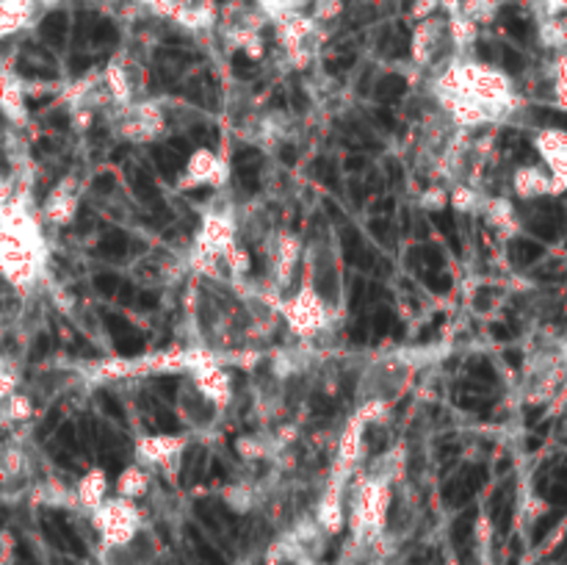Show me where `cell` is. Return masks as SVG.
<instances>
[{
    "mask_svg": "<svg viewBox=\"0 0 567 565\" xmlns=\"http://www.w3.org/2000/svg\"><path fill=\"white\" fill-rule=\"evenodd\" d=\"M434 97H468L484 106L495 122H503L515 111V86L512 78L482 61H452L434 81Z\"/></svg>",
    "mask_w": 567,
    "mask_h": 565,
    "instance_id": "1",
    "label": "cell"
},
{
    "mask_svg": "<svg viewBox=\"0 0 567 565\" xmlns=\"http://www.w3.org/2000/svg\"><path fill=\"white\" fill-rule=\"evenodd\" d=\"M277 313L285 322V328L291 330V336H296L299 341L319 338L330 325V308H327L324 297L319 294L316 283H313L310 272L291 297L280 299Z\"/></svg>",
    "mask_w": 567,
    "mask_h": 565,
    "instance_id": "2",
    "label": "cell"
},
{
    "mask_svg": "<svg viewBox=\"0 0 567 565\" xmlns=\"http://www.w3.org/2000/svg\"><path fill=\"white\" fill-rule=\"evenodd\" d=\"M391 510V479L388 477H357L354 505H352V535L357 540H373L385 530Z\"/></svg>",
    "mask_w": 567,
    "mask_h": 565,
    "instance_id": "3",
    "label": "cell"
},
{
    "mask_svg": "<svg viewBox=\"0 0 567 565\" xmlns=\"http://www.w3.org/2000/svg\"><path fill=\"white\" fill-rule=\"evenodd\" d=\"M89 516H92V524L100 535V543L108 551L128 549L136 540L139 530H142L139 505L131 499H122V496L105 499L103 505L97 510H92Z\"/></svg>",
    "mask_w": 567,
    "mask_h": 565,
    "instance_id": "4",
    "label": "cell"
},
{
    "mask_svg": "<svg viewBox=\"0 0 567 565\" xmlns=\"http://www.w3.org/2000/svg\"><path fill=\"white\" fill-rule=\"evenodd\" d=\"M116 134L131 145H153L166 134V114L153 100H134L119 108Z\"/></svg>",
    "mask_w": 567,
    "mask_h": 565,
    "instance_id": "5",
    "label": "cell"
},
{
    "mask_svg": "<svg viewBox=\"0 0 567 565\" xmlns=\"http://www.w3.org/2000/svg\"><path fill=\"white\" fill-rule=\"evenodd\" d=\"M230 180V164L216 156L211 147H197L185 158V166L177 177L180 192H194V188H224Z\"/></svg>",
    "mask_w": 567,
    "mask_h": 565,
    "instance_id": "6",
    "label": "cell"
},
{
    "mask_svg": "<svg viewBox=\"0 0 567 565\" xmlns=\"http://www.w3.org/2000/svg\"><path fill=\"white\" fill-rule=\"evenodd\" d=\"M188 447V435H172V432H161V435H142L134 444V455L139 466H150V469H161L166 474H172V469H180V458Z\"/></svg>",
    "mask_w": 567,
    "mask_h": 565,
    "instance_id": "7",
    "label": "cell"
},
{
    "mask_svg": "<svg viewBox=\"0 0 567 565\" xmlns=\"http://www.w3.org/2000/svg\"><path fill=\"white\" fill-rule=\"evenodd\" d=\"M368 429V421L354 410L341 435H338V447H335V460H333V469H330V477L333 479H341V482H349L352 474L357 471V463L363 458V435Z\"/></svg>",
    "mask_w": 567,
    "mask_h": 565,
    "instance_id": "8",
    "label": "cell"
},
{
    "mask_svg": "<svg viewBox=\"0 0 567 565\" xmlns=\"http://www.w3.org/2000/svg\"><path fill=\"white\" fill-rule=\"evenodd\" d=\"M534 147L551 175V195L567 192V131L542 128L534 136Z\"/></svg>",
    "mask_w": 567,
    "mask_h": 565,
    "instance_id": "9",
    "label": "cell"
},
{
    "mask_svg": "<svg viewBox=\"0 0 567 565\" xmlns=\"http://www.w3.org/2000/svg\"><path fill=\"white\" fill-rule=\"evenodd\" d=\"M188 374H192L194 388L200 391V397L205 402H211L216 410L230 408V402H233V377H230V371L224 368L222 360L197 366L194 371H188Z\"/></svg>",
    "mask_w": 567,
    "mask_h": 565,
    "instance_id": "10",
    "label": "cell"
},
{
    "mask_svg": "<svg viewBox=\"0 0 567 565\" xmlns=\"http://www.w3.org/2000/svg\"><path fill=\"white\" fill-rule=\"evenodd\" d=\"M299 261H302V238L288 230L280 233L277 247H274V258H272V283L280 294L291 288V283L299 272Z\"/></svg>",
    "mask_w": 567,
    "mask_h": 565,
    "instance_id": "11",
    "label": "cell"
},
{
    "mask_svg": "<svg viewBox=\"0 0 567 565\" xmlns=\"http://www.w3.org/2000/svg\"><path fill=\"white\" fill-rule=\"evenodd\" d=\"M443 36H449V28L443 20L437 17H429V20H421L413 31V42H410V58L415 67H429L437 50H440V42Z\"/></svg>",
    "mask_w": 567,
    "mask_h": 565,
    "instance_id": "12",
    "label": "cell"
},
{
    "mask_svg": "<svg viewBox=\"0 0 567 565\" xmlns=\"http://www.w3.org/2000/svg\"><path fill=\"white\" fill-rule=\"evenodd\" d=\"M343 490H346V482L341 479H333L327 482L322 499H319V508H316V524L324 535H338L343 527H346V508H343Z\"/></svg>",
    "mask_w": 567,
    "mask_h": 565,
    "instance_id": "13",
    "label": "cell"
},
{
    "mask_svg": "<svg viewBox=\"0 0 567 565\" xmlns=\"http://www.w3.org/2000/svg\"><path fill=\"white\" fill-rule=\"evenodd\" d=\"M78 208H81V197L75 192V180H67V183H61L58 188L50 192V197L42 206V217L47 222L58 225V227H67V225L75 222Z\"/></svg>",
    "mask_w": 567,
    "mask_h": 565,
    "instance_id": "14",
    "label": "cell"
},
{
    "mask_svg": "<svg viewBox=\"0 0 567 565\" xmlns=\"http://www.w3.org/2000/svg\"><path fill=\"white\" fill-rule=\"evenodd\" d=\"M105 95L114 106H128L134 103V78H131V65H124L122 58H111L103 76H100Z\"/></svg>",
    "mask_w": 567,
    "mask_h": 565,
    "instance_id": "15",
    "label": "cell"
},
{
    "mask_svg": "<svg viewBox=\"0 0 567 565\" xmlns=\"http://www.w3.org/2000/svg\"><path fill=\"white\" fill-rule=\"evenodd\" d=\"M512 188L521 200H540V197H548L551 195V175L545 166H537V164H526V166H518L515 175H512Z\"/></svg>",
    "mask_w": 567,
    "mask_h": 565,
    "instance_id": "16",
    "label": "cell"
},
{
    "mask_svg": "<svg viewBox=\"0 0 567 565\" xmlns=\"http://www.w3.org/2000/svg\"><path fill=\"white\" fill-rule=\"evenodd\" d=\"M0 111H4L15 125L28 122V97H25V86L17 76H0Z\"/></svg>",
    "mask_w": 567,
    "mask_h": 565,
    "instance_id": "17",
    "label": "cell"
},
{
    "mask_svg": "<svg viewBox=\"0 0 567 565\" xmlns=\"http://www.w3.org/2000/svg\"><path fill=\"white\" fill-rule=\"evenodd\" d=\"M75 499H78V508H84L86 513L97 510L103 501L108 499V474L94 466L89 469L81 479H78V488H75Z\"/></svg>",
    "mask_w": 567,
    "mask_h": 565,
    "instance_id": "18",
    "label": "cell"
},
{
    "mask_svg": "<svg viewBox=\"0 0 567 565\" xmlns=\"http://www.w3.org/2000/svg\"><path fill=\"white\" fill-rule=\"evenodd\" d=\"M479 211L484 214L487 225H492L501 236L518 233V217H515V208L507 197H484Z\"/></svg>",
    "mask_w": 567,
    "mask_h": 565,
    "instance_id": "19",
    "label": "cell"
},
{
    "mask_svg": "<svg viewBox=\"0 0 567 565\" xmlns=\"http://www.w3.org/2000/svg\"><path fill=\"white\" fill-rule=\"evenodd\" d=\"M34 0H0V39H6L31 23Z\"/></svg>",
    "mask_w": 567,
    "mask_h": 565,
    "instance_id": "20",
    "label": "cell"
},
{
    "mask_svg": "<svg viewBox=\"0 0 567 565\" xmlns=\"http://www.w3.org/2000/svg\"><path fill=\"white\" fill-rule=\"evenodd\" d=\"M114 488H116V496L136 501V499H142V496L150 490V474H147L144 466L131 463V466H124V469L119 471Z\"/></svg>",
    "mask_w": 567,
    "mask_h": 565,
    "instance_id": "21",
    "label": "cell"
},
{
    "mask_svg": "<svg viewBox=\"0 0 567 565\" xmlns=\"http://www.w3.org/2000/svg\"><path fill=\"white\" fill-rule=\"evenodd\" d=\"M482 195L476 192L473 186H468V183H454L452 188H449V206L457 211V214H476L479 208H482Z\"/></svg>",
    "mask_w": 567,
    "mask_h": 565,
    "instance_id": "22",
    "label": "cell"
},
{
    "mask_svg": "<svg viewBox=\"0 0 567 565\" xmlns=\"http://www.w3.org/2000/svg\"><path fill=\"white\" fill-rule=\"evenodd\" d=\"M222 264L227 267V272H230V277L235 280V283H241L246 275H249V269H252V256H249V249L241 244V241H235L227 253L222 256Z\"/></svg>",
    "mask_w": 567,
    "mask_h": 565,
    "instance_id": "23",
    "label": "cell"
},
{
    "mask_svg": "<svg viewBox=\"0 0 567 565\" xmlns=\"http://www.w3.org/2000/svg\"><path fill=\"white\" fill-rule=\"evenodd\" d=\"M460 15L476 25H487L498 15V0H460Z\"/></svg>",
    "mask_w": 567,
    "mask_h": 565,
    "instance_id": "24",
    "label": "cell"
},
{
    "mask_svg": "<svg viewBox=\"0 0 567 565\" xmlns=\"http://www.w3.org/2000/svg\"><path fill=\"white\" fill-rule=\"evenodd\" d=\"M235 452H238V458L241 460H261V458H266L269 455V447H266V441H261L258 435H241L238 441H235Z\"/></svg>",
    "mask_w": 567,
    "mask_h": 565,
    "instance_id": "25",
    "label": "cell"
},
{
    "mask_svg": "<svg viewBox=\"0 0 567 565\" xmlns=\"http://www.w3.org/2000/svg\"><path fill=\"white\" fill-rule=\"evenodd\" d=\"M224 501H227V508L235 510V513H246L252 508V490L246 485H230L224 490Z\"/></svg>",
    "mask_w": 567,
    "mask_h": 565,
    "instance_id": "26",
    "label": "cell"
},
{
    "mask_svg": "<svg viewBox=\"0 0 567 565\" xmlns=\"http://www.w3.org/2000/svg\"><path fill=\"white\" fill-rule=\"evenodd\" d=\"M418 203H421V208H426V211H440V208H446V206H449V188H443V186H432V188H426V192L418 197Z\"/></svg>",
    "mask_w": 567,
    "mask_h": 565,
    "instance_id": "27",
    "label": "cell"
},
{
    "mask_svg": "<svg viewBox=\"0 0 567 565\" xmlns=\"http://www.w3.org/2000/svg\"><path fill=\"white\" fill-rule=\"evenodd\" d=\"M6 402H9V416L15 421H28L34 416V402L25 394H12Z\"/></svg>",
    "mask_w": 567,
    "mask_h": 565,
    "instance_id": "28",
    "label": "cell"
},
{
    "mask_svg": "<svg viewBox=\"0 0 567 565\" xmlns=\"http://www.w3.org/2000/svg\"><path fill=\"white\" fill-rule=\"evenodd\" d=\"M343 12V0H316V9H313V20L327 23L335 20Z\"/></svg>",
    "mask_w": 567,
    "mask_h": 565,
    "instance_id": "29",
    "label": "cell"
},
{
    "mask_svg": "<svg viewBox=\"0 0 567 565\" xmlns=\"http://www.w3.org/2000/svg\"><path fill=\"white\" fill-rule=\"evenodd\" d=\"M94 108H89V106H78V108H73V128L75 131H89L92 128V122H94Z\"/></svg>",
    "mask_w": 567,
    "mask_h": 565,
    "instance_id": "30",
    "label": "cell"
},
{
    "mask_svg": "<svg viewBox=\"0 0 567 565\" xmlns=\"http://www.w3.org/2000/svg\"><path fill=\"white\" fill-rule=\"evenodd\" d=\"M437 6H440V0H415L413 9H410V15H413V20H418V23H421V20L434 17Z\"/></svg>",
    "mask_w": 567,
    "mask_h": 565,
    "instance_id": "31",
    "label": "cell"
},
{
    "mask_svg": "<svg viewBox=\"0 0 567 565\" xmlns=\"http://www.w3.org/2000/svg\"><path fill=\"white\" fill-rule=\"evenodd\" d=\"M542 15L545 17H562V15H567V0H542Z\"/></svg>",
    "mask_w": 567,
    "mask_h": 565,
    "instance_id": "32",
    "label": "cell"
},
{
    "mask_svg": "<svg viewBox=\"0 0 567 565\" xmlns=\"http://www.w3.org/2000/svg\"><path fill=\"white\" fill-rule=\"evenodd\" d=\"M15 386H17V377L12 371H0V399H9L15 394Z\"/></svg>",
    "mask_w": 567,
    "mask_h": 565,
    "instance_id": "33",
    "label": "cell"
},
{
    "mask_svg": "<svg viewBox=\"0 0 567 565\" xmlns=\"http://www.w3.org/2000/svg\"><path fill=\"white\" fill-rule=\"evenodd\" d=\"M0 466H4V463H0Z\"/></svg>",
    "mask_w": 567,
    "mask_h": 565,
    "instance_id": "34",
    "label": "cell"
}]
</instances>
